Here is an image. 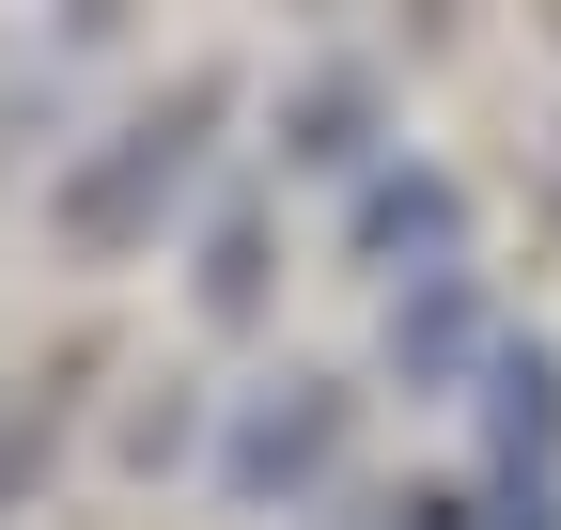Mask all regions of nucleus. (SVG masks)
I'll return each mask as SVG.
<instances>
[{
  "instance_id": "obj_6",
  "label": "nucleus",
  "mask_w": 561,
  "mask_h": 530,
  "mask_svg": "<svg viewBox=\"0 0 561 530\" xmlns=\"http://www.w3.org/2000/svg\"><path fill=\"white\" fill-rule=\"evenodd\" d=\"M203 297H219V312H250V297H265V234H250V219L219 234V265H203Z\"/></svg>"
},
{
  "instance_id": "obj_3",
  "label": "nucleus",
  "mask_w": 561,
  "mask_h": 530,
  "mask_svg": "<svg viewBox=\"0 0 561 530\" xmlns=\"http://www.w3.org/2000/svg\"><path fill=\"white\" fill-rule=\"evenodd\" d=\"M328 452H343V390H328V375H280L265 406L234 422V452H219V484H234V499H280V484H312Z\"/></svg>"
},
{
  "instance_id": "obj_4",
  "label": "nucleus",
  "mask_w": 561,
  "mask_h": 530,
  "mask_svg": "<svg viewBox=\"0 0 561 530\" xmlns=\"http://www.w3.org/2000/svg\"><path fill=\"white\" fill-rule=\"evenodd\" d=\"M359 250H375V265H390V250H453V187H437V172L375 187V204H359Z\"/></svg>"
},
{
  "instance_id": "obj_2",
  "label": "nucleus",
  "mask_w": 561,
  "mask_h": 530,
  "mask_svg": "<svg viewBox=\"0 0 561 530\" xmlns=\"http://www.w3.org/2000/svg\"><path fill=\"white\" fill-rule=\"evenodd\" d=\"M483 406H500V530H561L546 515V469H561V375L530 344L483 359Z\"/></svg>"
},
{
  "instance_id": "obj_7",
  "label": "nucleus",
  "mask_w": 561,
  "mask_h": 530,
  "mask_svg": "<svg viewBox=\"0 0 561 530\" xmlns=\"http://www.w3.org/2000/svg\"><path fill=\"white\" fill-rule=\"evenodd\" d=\"M47 452V422H0V499H16V469Z\"/></svg>"
},
{
  "instance_id": "obj_1",
  "label": "nucleus",
  "mask_w": 561,
  "mask_h": 530,
  "mask_svg": "<svg viewBox=\"0 0 561 530\" xmlns=\"http://www.w3.org/2000/svg\"><path fill=\"white\" fill-rule=\"evenodd\" d=\"M203 110H219V94H172L157 125H125V141H110L94 172H62V234H79V250H125V234H157V219H172V187H187V141H203Z\"/></svg>"
},
{
  "instance_id": "obj_5",
  "label": "nucleus",
  "mask_w": 561,
  "mask_h": 530,
  "mask_svg": "<svg viewBox=\"0 0 561 530\" xmlns=\"http://www.w3.org/2000/svg\"><path fill=\"white\" fill-rule=\"evenodd\" d=\"M390 344H405V375H453V344H468V297H453V265H421V312H390Z\"/></svg>"
}]
</instances>
